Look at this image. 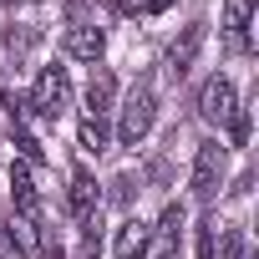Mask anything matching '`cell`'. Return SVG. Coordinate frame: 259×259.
<instances>
[{
	"instance_id": "6da1fadb",
	"label": "cell",
	"mask_w": 259,
	"mask_h": 259,
	"mask_svg": "<svg viewBox=\"0 0 259 259\" xmlns=\"http://www.w3.org/2000/svg\"><path fill=\"white\" fill-rule=\"evenodd\" d=\"M153 122H158L153 81H138L133 92H127V102H122V117H117V138H122V148H138V143L153 133Z\"/></svg>"
},
{
	"instance_id": "277c9868",
	"label": "cell",
	"mask_w": 259,
	"mask_h": 259,
	"mask_svg": "<svg viewBox=\"0 0 259 259\" xmlns=\"http://www.w3.org/2000/svg\"><path fill=\"white\" fill-rule=\"evenodd\" d=\"M239 112V92H234V81L219 71V76H208L203 81V92H198V117L203 122H224L229 127V117Z\"/></svg>"
},
{
	"instance_id": "3957f363",
	"label": "cell",
	"mask_w": 259,
	"mask_h": 259,
	"mask_svg": "<svg viewBox=\"0 0 259 259\" xmlns=\"http://www.w3.org/2000/svg\"><path fill=\"white\" fill-rule=\"evenodd\" d=\"M41 122H56L66 107H71V76H66V66H46L41 76H36V92H31V102H26Z\"/></svg>"
},
{
	"instance_id": "7c38bea8",
	"label": "cell",
	"mask_w": 259,
	"mask_h": 259,
	"mask_svg": "<svg viewBox=\"0 0 259 259\" xmlns=\"http://www.w3.org/2000/svg\"><path fill=\"white\" fill-rule=\"evenodd\" d=\"M6 234H11V244L21 249V259H41V219H11L6 224Z\"/></svg>"
},
{
	"instance_id": "ac0fdd59",
	"label": "cell",
	"mask_w": 259,
	"mask_h": 259,
	"mask_svg": "<svg viewBox=\"0 0 259 259\" xmlns=\"http://www.w3.org/2000/svg\"><path fill=\"white\" fill-rule=\"evenodd\" d=\"M224 259H244V234H239V229H229V239H224Z\"/></svg>"
},
{
	"instance_id": "8992f818",
	"label": "cell",
	"mask_w": 259,
	"mask_h": 259,
	"mask_svg": "<svg viewBox=\"0 0 259 259\" xmlns=\"http://www.w3.org/2000/svg\"><path fill=\"white\" fill-rule=\"evenodd\" d=\"M203 36H208V26L193 21V26H183V36L168 46V76H173V81L188 76V66H193V56H198V46H203Z\"/></svg>"
},
{
	"instance_id": "52a82bcc",
	"label": "cell",
	"mask_w": 259,
	"mask_h": 259,
	"mask_svg": "<svg viewBox=\"0 0 259 259\" xmlns=\"http://www.w3.org/2000/svg\"><path fill=\"white\" fill-rule=\"evenodd\" d=\"M112 102H117V76H112V71H97V76H92V87H87V107H81V117L107 122V117L117 112Z\"/></svg>"
},
{
	"instance_id": "4fadbf2b",
	"label": "cell",
	"mask_w": 259,
	"mask_h": 259,
	"mask_svg": "<svg viewBox=\"0 0 259 259\" xmlns=\"http://www.w3.org/2000/svg\"><path fill=\"white\" fill-rule=\"evenodd\" d=\"M183 219H188V213H183V203H168V208H163L158 239H163V249H168V254H173V249H178V239H183Z\"/></svg>"
},
{
	"instance_id": "5bb4252c",
	"label": "cell",
	"mask_w": 259,
	"mask_h": 259,
	"mask_svg": "<svg viewBox=\"0 0 259 259\" xmlns=\"http://www.w3.org/2000/svg\"><path fill=\"white\" fill-rule=\"evenodd\" d=\"M81 153H107V122H92V117H81Z\"/></svg>"
},
{
	"instance_id": "7402d4cb",
	"label": "cell",
	"mask_w": 259,
	"mask_h": 259,
	"mask_svg": "<svg viewBox=\"0 0 259 259\" xmlns=\"http://www.w3.org/2000/svg\"><path fill=\"white\" fill-rule=\"evenodd\" d=\"M6 6H16V0H6Z\"/></svg>"
},
{
	"instance_id": "9c48e42d",
	"label": "cell",
	"mask_w": 259,
	"mask_h": 259,
	"mask_svg": "<svg viewBox=\"0 0 259 259\" xmlns=\"http://www.w3.org/2000/svg\"><path fill=\"white\" fill-rule=\"evenodd\" d=\"M11 198H16V213L21 219H41V198H36V183H31V168L26 163L11 168Z\"/></svg>"
},
{
	"instance_id": "ffe728a7",
	"label": "cell",
	"mask_w": 259,
	"mask_h": 259,
	"mask_svg": "<svg viewBox=\"0 0 259 259\" xmlns=\"http://www.w3.org/2000/svg\"><path fill=\"white\" fill-rule=\"evenodd\" d=\"M0 259H11V234H6V219H0Z\"/></svg>"
},
{
	"instance_id": "603a6c76",
	"label": "cell",
	"mask_w": 259,
	"mask_h": 259,
	"mask_svg": "<svg viewBox=\"0 0 259 259\" xmlns=\"http://www.w3.org/2000/svg\"><path fill=\"white\" fill-rule=\"evenodd\" d=\"M244 259H249V254H244Z\"/></svg>"
},
{
	"instance_id": "7a4b0ae2",
	"label": "cell",
	"mask_w": 259,
	"mask_h": 259,
	"mask_svg": "<svg viewBox=\"0 0 259 259\" xmlns=\"http://www.w3.org/2000/svg\"><path fill=\"white\" fill-rule=\"evenodd\" d=\"M224 173H229V153H224V143H219V138L198 143V153H193V178H188L193 198H198V203H213V193L224 188Z\"/></svg>"
},
{
	"instance_id": "ba28073f",
	"label": "cell",
	"mask_w": 259,
	"mask_h": 259,
	"mask_svg": "<svg viewBox=\"0 0 259 259\" xmlns=\"http://www.w3.org/2000/svg\"><path fill=\"white\" fill-rule=\"evenodd\" d=\"M117 259H148V249H153V229L143 224V219H127L122 229H117Z\"/></svg>"
},
{
	"instance_id": "8fae6325",
	"label": "cell",
	"mask_w": 259,
	"mask_h": 259,
	"mask_svg": "<svg viewBox=\"0 0 259 259\" xmlns=\"http://www.w3.org/2000/svg\"><path fill=\"white\" fill-rule=\"evenodd\" d=\"M249 16H254V0H224V31H229L234 51L249 46Z\"/></svg>"
},
{
	"instance_id": "5b68a950",
	"label": "cell",
	"mask_w": 259,
	"mask_h": 259,
	"mask_svg": "<svg viewBox=\"0 0 259 259\" xmlns=\"http://www.w3.org/2000/svg\"><path fill=\"white\" fill-rule=\"evenodd\" d=\"M102 51H107V36H102V26H92V21H76V26L66 31V56H71V61H87V66H97V61H102Z\"/></svg>"
},
{
	"instance_id": "9a60e30c",
	"label": "cell",
	"mask_w": 259,
	"mask_h": 259,
	"mask_svg": "<svg viewBox=\"0 0 259 259\" xmlns=\"http://www.w3.org/2000/svg\"><path fill=\"white\" fill-rule=\"evenodd\" d=\"M198 259H219V224H198Z\"/></svg>"
},
{
	"instance_id": "d6986e66",
	"label": "cell",
	"mask_w": 259,
	"mask_h": 259,
	"mask_svg": "<svg viewBox=\"0 0 259 259\" xmlns=\"http://www.w3.org/2000/svg\"><path fill=\"white\" fill-rule=\"evenodd\" d=\"M168 6H173V0H138V11H148V16H163Z\"/></svg>"
},
{
	"instance_id": "2e32d148",
	"label": "cell",
	"mask_w": 259,
	"mask_h": 259,
	"mask_svg": "<svg viewBox=\"0 0 259 259\" xmlns=\"http://www.w3.org/2000/svg\"><path fill=\"white\" fill-rule=\"evenodd\" d=\"M229 138H234V143H239V148H244V143H249V112H244V107H239V112H234V117H229Z\"/></svg>"
},
{
	"instance_id": "30bf717a",
	"label": "cell",
	"mask_w": 259,
	"mask_h": 259,
	"mask_svg": "<svg viewBox=\"0 0 259 259\" xmlns=\"http://www.w3.org/2000/svg\"><path fill=\"white\" fill-rule=\"evenodd\" d=\"M97 208H102V193H97L92 173H87V168H71V213H76V224L92 219Z\"/></svg>"
},
{
	"instance_id": "e0dca14e",
	"label": "cell",
	"mask_w": 259,
	"mask_h": 259,
	"mask_svg": "<svg viewBox=\"0 0 259 259\" xmlns=\"http://www.w3.org/2000/svg\"><path fill=\"white\" fill-rule=\"evenodd\" d=\"M133 188H138V183H133V173H122V178L112 183V203H133Z\"/></svg>"
},
{
	"instance_id": "44dd1931",
	"label": "cell",
	"mask_w": 259,
	"mask_h": 259,
	"mask_svg": "<svg viewBox=\"0 0 259 259\" xmlns=\"http://www.w3.org/2000/svg\"><path fill=\"white\" fill-rule=\"evenodd\" d=\"M0 107H6V81H0Z\"/></svg>"
}]
</instances>
